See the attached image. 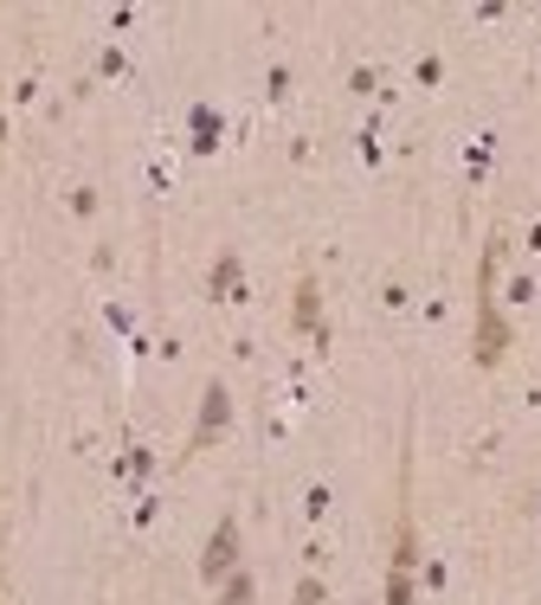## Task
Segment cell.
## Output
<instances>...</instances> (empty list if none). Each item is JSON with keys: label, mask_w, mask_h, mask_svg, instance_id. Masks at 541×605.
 <instances>
[{"label": "cell", "mask_w": 541, "mask_h": 605, "mask_svg": "<svg viewBox=\"0 0 541 605\" xmlns=\"http://www.w3.org/2000/svg\"><path fill=\"white\" fill-rule=\"evenodd\" d=\"M400 541H393V580H386V605H413V561H420V529H413V457L400 464Z\"/></svg>", "instance_id": "1"}, {"label": "cell", "mask_w": 541, "mask_h": 605, "mask_svg": "<svg viewBox=\"0 0 541 605\" xmlns=\"http://www.w3.org/2000/svg\"><path fill=\"white\" fill-rule=\"evenodd\" d=\"M490 265H497V252L484 258V277H477V361L484 368H497L509 336H502V316H497V297H490Z\"/></svg>", "instance_id": "2"}, {"label": "cell", "mask_w": 541, "mask_h": 605, "mask_svg": "<svg viewBox=\"0 0 541 605\" xmlns=\"http://www.w3.org/2000/svg\"><path fill=\"white\" fill-rule=\"evenodd\" d=\"M297 322H316V284H304V290H297Z\"/></svg>", "instance_id": "5"}, {"label": "cell", "mask_w": 541, "mask_h": 605, "mask_svg": "<svg viewBox=\"0 0 541 605\" xmlns=\"http://www.w3.org/2000/svg\"><path fill=\"white\" fill-rule=\"evenodd\" d=\"M245 599H252V580L238 573V580H232V586H226V599H220V605H245Z\"/></svg>", "instance_id": "6"}, {"label": "cell", "mask_w": 541, "mask_h": 605, "mask_svg": "<svg viewBox=\"0 0 541 605\" xmlns=\"http://www.w3.org/2000/svg\"><path fill=\"white\" fill-rule=\"evenodd\" d=\"M232 561H238V522L226 516V522L213 529V541H206V554H200V573H206V580H220Z\"/></svg>", "instance_id": "3"}, {"label": "cell", "mask_w": 541, "mask_h": 605, "mask_svg": "<svg viewBox=\"0 0 541 605\" xmlns=\"http://www.w3.org/2000/svg\"><path fill=\"white\" fill-rule=\"evenodd\" d=\"M322 599V586H316V580H309V586H297V605H316Z\"/></svg>", "instance_id": "7"}, {"label": "cell", "mask_w": 541, "mask_h": 605, "mask_svg": "<svg viewBox=\"0 0 541 605\" xmlns=\"http://www.w3.org/2000/svg\"><path fill=\"white\" fill-rule=\"evenodd\" d=\"M220 425H226V386H213V393H206V425L193 432V445H206V438H213Z\"/></svg>", "instance_id": "4"}]
</instances>
